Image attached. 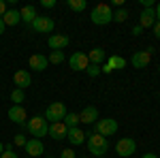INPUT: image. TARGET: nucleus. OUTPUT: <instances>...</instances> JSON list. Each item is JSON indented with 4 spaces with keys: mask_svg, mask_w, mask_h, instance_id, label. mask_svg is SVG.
<instances>
[{
    "mask_svg": "<svg viewBox=\"0 0 160 158\" xmlns=\"http://www.w3.org/2000/svg\"><path fill=\"white\" fill-rule=\"evenodd\" d=\"M24 128L32 135V139H41V137H47V133H49V122L43 115H34V118H30L26 122Z\"/></svg>",
    "mask_w": 160,
    "mask_h": 158,
    "instance_id": "obj_1",
    "label": "nucleus"
},
{
    "mask_svg": "<svg viewBox=\"0 0 160 158\" xmlns=\"http://www.w3.org/2000/svg\"><path fill=\"white\" fill-rule=\"evenodd\" d=\"M107 150H109V139L107 137H102L98 133L88 135V152L90 154H94V156L98 158V156H105Z\"/></svg>",
    "mask_w": 160,
    "mask_h": 158,
    "instance_id": "obj_2",
    "label": "nucleus"
},
{
    "mask_svg": "<svg viewBox=\"0 0 160 158\" xmlns=\"http://www.w3.org/2000/svg\"><path fill=\"white\" fill-rule=\"evenodd\" d=\"M90 19L94 26H107L113 22V11H111L109 4H96L90 11Z\"/></svg>",
    "mask_w": 160,
    "mask_h": 158,
    "instance_id": "obj_3",
    "label": "nucleus"
},
{
    "mask_svg": "<svg viewBox=\"0 0 160 158\" xmlns=\"http://www.w3.org/2000/svg\"><path fill=\"white\" fill-rule=\"evenodd\" d=\"M66 113L68 111H66V105L64 103H51L49 107L45 109V115L43 118L49 122V124H53V122H62L66 118Z\"/></svg>",
    "mask_w": 160,
    "mask_h": 158,
    "instance_id": "obj_4",
    "label": "nucleus"
},
{
    "mask_svg": "<svg viewBox=\"0 0 160 158\" xmlns=\"http://www.w3.org/2000/svg\"><path fill=\"white\" fill-rule=\"evenodd\" d=\"M94 128H96V133L102 135V137H111V135L118 133V120H113V118H102V120H96V124H94Z\"/></svg>",
    "mask_w": 160,
    "mask_h": 158,
    "instance_id": "obj_5",
    "label": "nucleus"
},
{
    "mask_svg": "<svg viewBox=\"0 0 160 158\" xmlns=\"http://www.w3.org/2000/svg\"><path fill=\"white\" fill-rule=\"evenodd\" d=\"M115 152L120 154L122 158H128L137 152V141L132 137H122L118 143H115Z\"/></svg>",
    "mask_w": 160,
    "mask_h": 158,
    "instance_id": "obj_6",
    "label": "nucleus"
},
{
    "mask_svg": "<svg viewBox=\"0 0 160 158\" xmlns=\"http://www.w3.org/2000/svg\"><path fill=\"white\" fill-rule=\"evenodd\" d=\"M30 26L34 28V32H38V34H51V32H53V28H56V22H53L51 17L38 15V17Z\"/></svg>",
    "mask_w": 160,
    "mask_h": 158,
    "instance_id": "obj_7",
    "label": "nucleus"
},
{
    "mask_svg": "<svg viewBox=\"0 0 160 158\" xmlns=\"http://www.w3.org/2000/svg\"><path fill=\"white\" fill-rule=\"evenodd\" d=\"M152 51H154L152 47L143 49V51H135L132 58H130V64H132L135 69H145L149 64V60H152Z\"/></svg>",
    "mask_w": 160,
    "mask_h": 158,
    "instance_id": "obj_8",
    "label": "nucleus"
},
{
    "mask_svg": "<svg viewBox=\"0 0 160 158\" xmlns=\"http://www.w3.org/2000/svg\"><path fill=\"white\" fill-rule=\"evenodd\" d=\"M68 64H71V69H73V71H86L88 66H90L88 54H83V51H75L73 56L68 58Z\"/></svg>",
    "mask_w": 160,
    "mask_h": 158,
    "instance_id": "obj_9",
    "label": "nucleus"
},
{
    "mask_svg": "<svg viewBox=\"0 0 160 158\" xmlns=\"http://www.w3.org/2000/svg\"><path fill=\"white\" fill-rule=\"evenodd\" d=\"M68 43H71V38L66 34H51L47 38V45H49L51 51H62L64 47H68Z\"/></svg>",
    "mask_w": 160,
    "mask_h": 158,
    "instance_id": "obj_10",
    "label": "nucleus"
},
{
    "mask_svg": "<svg viewBox=\"0 0 160 158\" xmlns=\"http://www.w3.org/2000/svg\"><path fill=\"white\" fill-rule=\"evenodd\" d=\"M9 120L15 122V124H19V126H26V122H28V113L22 105H13L11 109H9Z\"/></svg>",
    "mask_w": 160,
    "mask_h": 158,
    "instance_id": "obj_11",
    "label": "nucleus"
},
{
    "mask_svg": "<svg viewBox=\"0 0 160 158\" xmlns=\"http://www.w3.org/2000/svg\"><path fill=\"white\" fill-rule=\"evenodd\" d=\"M26 154L30 158H38L43 152H45V145H43V141L41 139H28V143L24 145Z\"/></svg>",
    "mask_w": 160,
    "mask_h": 158,
    "instance_id": "obj_12",
    "label": "nucleus"
},
{
    "mask_svg": "<svg viewBox=\"0 0 160 158\" xmlns=\"http://www.w3.org/2000/svg\"><path fill=\"white\" fill-rule=\"evenodd\" d=\"M96 120H98V109L94 105L83 107V111L79 113V122L81 124H96Z\"/></svg>",
    "mask_w": 160,
    "mask_h": 158,
    "instance_id": "obj_13",
    "label": "nucleus"
},
{
    "mask_svg": "<svg viewBox=\"0 0 160 158\" xmlns=\"http://www.w3.org/2000/svg\"><path fill=\"white\" fill-rule=\"evenodd\" d=\"M66 133H68V128L64 122H53V124H49L47 135H51V139H56V141H62V139H66Z\"/></svg>",
    "mask_w": 160,
    "mask_h": 158,
    "instance_id": "obj_14",
    "label": "nucleus"
},
{
    "mask_svg": "<svg viewBox=\"0 0 160 158\" xmlns=\"http://www.w3.org/2000/svg\"><path fill=\"white\" fill-rule=\"evenodd\" d=\"M28 64H30V69H34L37 73H41V71H45V69L49 66V60H47V56H43V54H34V56H30Z\"/></svg>",
    "mask_w": 160,
    "mask_h": 158,
    "instance_id": "obj_15",
    "label": "nucleus"
},
{
    "mask_svg": "<svg viewBox=\"0 0 160 158\" xmlns=\"http://www.w3.org/2000/svg\"><path fill=\"white\" fill-rule=\"evenodd\" d=\"M86 137H88V133H83L79 126H77V128H68V133H66V139H68L71 145H81V143H86Z\"/></svg>",
    "mask_w": 160,
    "mask_h": 158,
    "instance_id": "obj_16",
    "label": "nucleus"
},
{
    "mask_svg": "<svg viewBox=\"0 0 160 158\" xmlns=\"http://www.w3.org/2000/svg\"><path fill=\"white\" fill-rule=\"evenodd\" d=\"M154 24H156V13H154V9H143L141 15H139V26L145 30V28H152Z\"/></svg>",
    "mask_w": 160,
    "mask_h": 158,
    "instance_id": "obj_17",
    "label": "nucleus"
},
{
    "mask_svg": "<svg viewBox=\"0 0 160 158\" xmlns=\"http://www.w3.org/2000/svg\"><path fill=\"white\" fill-rule=\"evenodd\" d=\"M13 81H15V85L19 90H24V88H28V85L32 84V75H30V71H17V73L13 75Z\"/></svg>",
    "mask_w": 160,
    "mask_h": 158,
    "instance_id": "obj_18",
    "label": "nucleus"
},
{
    "mask_svg": "<svg viewBox=\"0 0 160 158\" xmlns=\"http://www.w3.org/2000/svg\"><path fill=\"white\" fill-rule=\"evenodd\" d=\"M19 15H22V22H24V24H28V26H30V24H32V22L38 17L37 9H34L32 4H26V7H22V9H19Z\"/></svg>",
    "mask_w": 160,
    "mask_h": 158,
    "instance_id": "obj_19",
    "label": "nucleus"
},
{
    "mask_svg": "<svg viewBox=\"0 0 160 158\" xmlns=\"http://www.w3.org/2000/svg\"><path fill=\"white\" fill-rule=\"evenodd\" d=\"M105 58H107V54H105V49H102V47H94L90 54H88L90 64H96V66H100V64L105 62Z\"/></svg>",
    "mask_w": 160,
    "mask_h": 158,
    "instance_id": "obj_20",
    "label": "nucleus"
},
{
    "mask_svg": "<svg viewBox=\"0 0 160 158\" xmlns=\"http://www.w3.org/2000/svg\"><path fill=\"white\" fill-rule=\"evenodd\" d=\"M2 22H4V26H17L22 22V15H19L17 9H9V11L2 15Z\"/></svg>",
    "mask_w": 160,
    "mask_h": 158,
    "instance_id": "obj_21",
    "label": "nucleus"
},
{
    "mask_svg": "<svg viewBox=\"0 0 160 158\" xmlns=\"http://www.w3.org/2000/svg\"><path fill=\"white\" fill-rule=\"evenodd\" d=\"M62 122L66 124V128H77V124H81V122H79V113H75V111H68L66 118Z\"/></svg>",
    "mask_w": 160,
    "mask_h": 158,
    "instance_id": "obj_22",
    "label": "nucleus"
},
{
    "mask_svg": "<svg viewBox=\"0 0 160 158\" xmlns=\"http://www.w3.org/2000/svg\"><path fill=\"white\" fill-rule=\"evenodd\" d=\"M66 7L75 13H81V11H86L88 4H86V0H66Z\"/></svg>",
    "mask_w": 160,
    "mask_h": 158,
    "instance_id": "obj_23",
    "label": "nucleus"
},
{
    "mask_svg": "<svg viewBox=\"0 0 160 158\" xmlns=\"http://www.w3.org/2000/svg\"><path fill=\"white\" fill-rule=\"evenodd\" d=\"M107 64L115 71V69H124V66H126V60H124L122 56H109V58H107Z\"/></svg>",
    "mask_w": 160,
    "mask_h": 158,
    "instance_id": "obj_24",
    "label": "nucleus"
},
{
    "mask_svg": "<svg viewBox=\"0 0 160 158\" xmlns=\"http://www.w3.org/2000/svg\"><path fill=\"white\" fill-rule=\"evenodd\" d=\"M126 19H128V11H126L124 7L118 9V11H113V22H115V24H124Z\"/></svg>",
    "mask_w": 160,
    "mask_h": 158,
    "instance_id": "obj_25",
    "label": "nucleus"
},
{
    "mask_svg": "<svg viewBox=\"0 0 160 158\" xmlns=\"http://www.w3.org/2000/svg\"><path fill=\"white\" fill-rule=\"evenodd\" d=\"M24 98H26V94H24V90H19V88H15L11 92V103H15V105L24 103Z\"/></svg>",
    "mask_w": 160,
    "mask_h": 158,
    "instance_id": "obj_26",
    "label": "nucleus"
},
{
    "mask_svg": "<svg viewBox=\"0 0 160 158\" xmlns=\"http://www.w3.org/2000/svg\"><path fill=\"white\" fill-rule=\"evenodd\" d=\"M47 60L51 64H62L64 62V51H51L49 56H47Z\"/></svg>",
    "mask_w": 160,
    "mask_h": 158,
    "instance_id": "obj_27",
    "label": "nucleus"
},
{
    "mask_svg": "<svg viewBox=\"0 0 160 158\" xmlns=\"http://www.w3.org/2000/svg\"><path fill=\"white\" fill-rule=\"evenodd\" d=\"M13 143L17 147H24L26 143H28V139H26V135H22V133H17L15 137H13Z\"/></svg>",
    "mask_w": 160,
    "mask_h": 158,
    "instance_id": "obj_28",
    "label": "nucleus"
},
{
    "mask_svg": "<svg viewBox=\"0 0 160 158\" xmlns=\"http://www.w3.org/2000/svg\"><path fill=\"white\" fill-rule=\"evenodd\" d=\"M86 73L90 75V77H98L102 71H100V66H96V64H90V66L86 69Z\"/></svg>",
    "mask_w": 160,
    "mask_h": 158,
    "instance_id": "obj_29",
    "label": "nucleus"
},
{
    "mask_svg": "<svg viewBox=\"0 0 160 158\" xmlns=\"http://www.w3.org/2000/svg\"><path fill=\"white\" fill-rule=\"evenodd\" d=\"M60 158H77V154H75L73 150H68V147H66V150H62Z\"/></svg>",
    "mask_w": 160,
    "mask_h": 158,
    "instance_id": "obj_30",
    "label": "nucleus"
},
{
    "mask_svg": "<svg viewBox=\"0 0 160 158\" xmlns=\"http://www.w3.org/2000/svg\"><path fill=\"white\" fill-rule=\"evenodd\" d=\"M0 158H17V154H15L13 150H4V152L0 154Z\"/></svg>",
    "mask_w": 160,
    "mask_h": 158,
    "instance_id": "obj_31",
    "label": "nucleus"
},
{
    "mask_svg": "<svg viewBox=\"0 0 160 158\" xmlns=\"http://www.w3.org/2000/svg\"><path fill=\"white\" fill-rule=\"evenodd\" d=\"M9 11V4H7V0H0V17L4 15V13Z\"/></svg>",
    "mask_w": 160,
    "mask_h": 158,
    "instance_id": "obj_32",
    "label": "nucleus"
},
{
    "mask_svg": "<svg viewBox=\"0 0 160 158\" xmlns=\"http://www.w3.org/2000/svg\"><path fill=\"white\" fill-rule=\"evenodd\" d=\"M41 4H43L45 9H53V7H56V0H43Z\"/></svg>",
    "mask_w": 160,
    "mask_h": 158,
    "instance_id": "obj_33",
    "label": "nucleus"
},
{
    "mask_svg": "<svg viewBox=\"0 0 160 158\" xmlns=\"http://www.w3.org/2000/svg\"><path fill=\"white\" fill-rule=\"evenodd\" d=\"M152 28H154V37H156V38H160V22H156V24L152 26Z\"/></svg>",
    "mask_w": 160,
    "mask_h": 158,
    "instance_id": "obj_34",
    "label": "nucleus"
},
{
    "mask_svg": "<svg viewBox=\"0 0 160 158\" xmlns=\"http://www.w3.org/2000/svg\"><path fill=\"white\" fill-rule=\"evenodd\" d=\"M141 32H143V28H141V26L137 24L135 28H132V34H135V37H141Z\"/></svg>",
    "mask_w": 160,
    "mask_h": 158,
    "instance_id": "obj_35",
    "label": "nucleus"
},
{
    "mask_svg": "<svg viewBox=\"0 0 160 158\" xmlns=\"http://www.w3.org/2000/svg\"><path fill=\"white\" fill-rule=\"evenodd\" d=\"M100 71H102V73H107V75H109V73H113V69H111L109 64H102V66H100Z\"/></svg>",
    "mask_w": 160,
    "mask_h": 158,
    "instance_id": "obj_36",
    "label": "nucleus"
},
{
    "mask_svg": "<svg viewBox=\"0 0 160 158\" xmlns=\"http://www.w3.org/2000/svg\"><path fill=\"white\" fill-rule=\"evenodd\" d=\"M154 13H156V22H160V2L154 7Z\"/></svg>",
    "mask_w": 160,
    "mask_h": 158,
    "instance_id": "obj_37",
    "label": "nucleus"
},
{
    "mask_svg": "<svg viewBox=\"0 0 160 158\" xmlns=\"http://www.w3.org/2000/svg\"><path fill=\"white\" fill-rule=\"evenodd\" d=\"M4 30H7V26H4V22H2V17H0V34H4Z\"/></svg>",
    "mask_w": 160,
    "mask_h": 158,
    "instance_id": "obj_38",
    "label": "nucleus"
},
{
    "mask_svg": "<svg viewBox=\"0 0 160 158\" xmlns=\"http://www.w3.org/2000/svg\"><path fill=\"white\" fill-rule=\"evenodd\" d=\"M141 158H158V154H154V152H149V154H143Z\"/></svg>",
    "mask_w": 160,
    "mask_h": 158,
    "instance_id": "obj_39",
    "label": "nucleus"
},
{
    "mask_svg": "<svg viewBox=\"0 0 160 158\" xmlns=\"http://www.w3.org/2000/svg\"><path fill=\"white\" fill-rule=\"evenodd\" d=\"M2 152H4V143L0 141V154H2Z\"/></svg>",
    "mask_w": 160,
    "mask_h": 158,
    "instance_id": "obj_40",
    "label": "nucleus"
},
{
    "mask_svg": "<svg viewBox=\"0 0 160 158\" xmlns=\"http://www.w3.org/2000/svg\"><path fill=\"white\" fill-rule=\"evenodd\" d=\"M98 158H105V156H98Z\"/></svg>",
    "mask_w": 160,
    "mask_h": 158,
    "instance_id": "obj_41",
    "label": "nucleus"
},
{
    "mask_svg": "<svg viewBox=\"0 0 160 158\" xmlns=\"http://www.w3.org/2000/svg\"><path fill=\"white\" fill-rule=\"evenodd\" d=\"M83 158H90V156H83Z\"/></svg>",
    "mask_w": 160,
    "mask_h": 158,
    "instance_id": "obj_42",
    "label": "nucleus"
},
{
    "mask_svg": "<svg viewBox=\"0 0 160 158\" xmlns=\"http://www.w3.org/2000/svg\"><path fill=\"white\" fill-rule=\"evenodd\" d=\"M26 158H30V156H26Z\"/></svg>",
    "mask_w": 160,
    "mask_h": 158,
    "instance_id": "obj_43",
    "label": "nucleus"
},
{
    "mask_svg": "<svg viewBox=\"0 0 160 158\" xmlns=\"http://www.w3.org/2000/svg\"><path fill=\"white\" fill-rule=\"evenodd\" d=\"M158 69H160V66H158Z\"/></svg>",
    "mask_w": 160,
    "mask_h": 158,
    "instance_id": "obj_44",
    "label": "nucleus"
},
{
    "mask_svg": "<svg viewBox=\"0 0 160 158\" xmlns=\"http://www.w3.org/2000/svg\"><path fill=\"white\" fill-rule=\"evenodd\" d=\"M158 96H160V94H158Z\"/></svg>",
    "mask_w": 160,
    "mask_h": 158,
    "instance_id": "obj_45",
    "label": "nucleus"
},
{
    "mask_svg": "<svg viewBox=\"0 0 160 158\" xmlns=\"http://www.w3.org/2000/svg\"><path fill=\"white\" fill-rule=\"evenodd\" d=\"M47 158H49V156H47Z\"/></svg>",
    "mask_w": 160,
    "mask_h": 158,
    "instance_id": "obj_46",
    "label": "nucleus"
}]
</instances>
